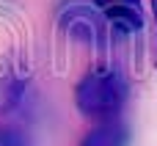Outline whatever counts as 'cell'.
I'll return each instance as SVG.
<instances>
[{"instance_id":"obj_1","label":"cell","mask_w":157,"mask_h":146,"mask_svg":"<svg viewBox=\"0 0 157 146\" xmlns=\"http://www.w3.org/2000/svg\"><path fill=\"white\" fill-rule=\"evenodd\" d=\"M127 102V80L116 66H94L75 86V105L83 116L105 121L116 119Z\"/></svg>"},{"instance_id":"obj_2","label":"cell","mask_w":157,"mask_h":146,"mask_svg":"<svg viewBox=\"0 0 157 146\" xmlns=\"http://www.w3.org/2000/svg\"><path fill=\"white\" fill-rule=\"evenodd\" d=\"M61 30L75 39V41H83L88 47H102V19L94 8L88 6H69L63 14H61Z\"/></svg>"},{"instance_id":"obj_3","label":"cell","mask_w":157,"mask_h":146,"mask_svg":"<svg viewBox=\"0 0 157 146\" xmlns=\"http://www.w3.org/2000/svg\"><path fill=\"white\" fill-rule=\"evenodd\" d=\"M94 8L102 14V19H108L121 33L144 30L146 17H144V3L141 0H94Z\"/></svg>"},{"instance_id":"obj_4","label":"cell","mask_w":157,"mask_h":146,"mask_svg":"<svg viewBox=\"0 0 157 146\" xmlns=\"http://www.w3.org/2000/svg\"><path fill=\"white\" fill-rule=\"evenodd\" d=\"M127 138H130V133H127L124 121L105 119L94 130L86 133V138L80 141V146H127Z\"/></svg>"},{"instance_id":"obj_5","label":"cell","mask_w":157,"mask_h":146,"mask_svg":"<svg viewBox=\"0 0 157 146\" xmlns=\"http://www.w3.org/2000/svg\"><path fill=\"white\" fill-rule=\"evenodd\" d=\"M25 88H28V80L22 75H17L11 66L0 72V116H8L19 108Z\"/></svg>"},{"instance_id":"obj_6","label":"cell","mask_w":157,"mask_h":146,"mask_svg":"<svg viewBox=\"0 0 157 146\" xmlns=\"http://www.w3.org/2000/svg\"><path fill=\"white\" fill-rule=\"evenodd\" d=\"M0 146H30V144H28V138H25L19 130L0 127Z\"/></svg>"},{"instance_id":"obj_7","label":"cell","mask_w":157,"mask_h":146,"mask_svg":"<svg viewBox=\"0 0 157 146\" xmlns=\"http://www.w3.org/2000/svg\"><path fill=\"white\" fill-rule=\"evenodd\" d=\"M152 14H155V28H157V0H152Z\"/></svg>"}]
</instances>
